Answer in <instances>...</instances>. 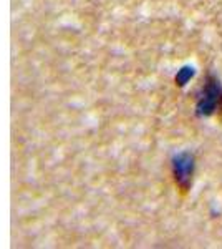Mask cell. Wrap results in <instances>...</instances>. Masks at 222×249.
<instances>
[{
    "label": "cell",
    "instance_id": "1",
    "mask_svg": "<svg viewBox=\"0 0 222 249\" xmlns=\"http://www.w3.org/2000/svg\"><path fill=\"white\" fill-rule=\"evenodd\" d=\"M176 183L179 191L183 190L184 193L189 191L192 184V175H194L196 168V160L192 153H183L176 158Z\"/></svg>",
    "mask_w": 222,
    "mask_h": 249
}]
</instances>
